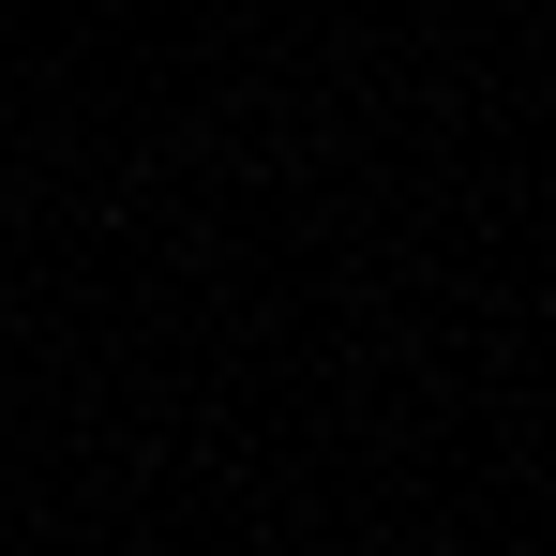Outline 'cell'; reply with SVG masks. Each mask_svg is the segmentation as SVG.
Here are the masks:
<instances>
[]
</instances>
